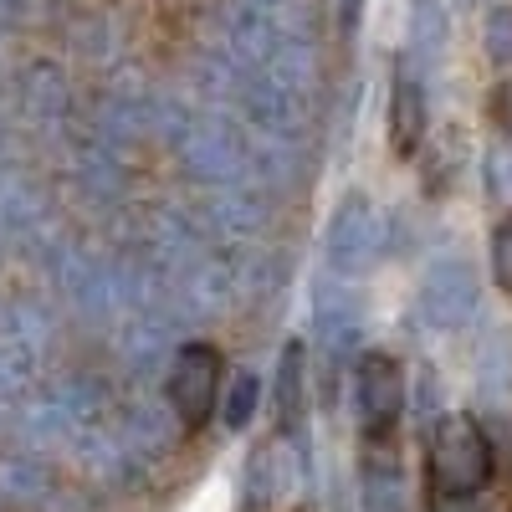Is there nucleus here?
<instances>
[{
  "mask_svg": "<svg viewBox=\"0 0 512 512\" xmlns=\"http://www.w3.org/2000/svg\"><path fill=\"white\" fill-rule=\"evenodd\" d=\"M487 190L497 205H512V139H497L487 149Z\"/></svg>",
  "mask_w": 512,
  "mask_h": 512,
  "instance_id": "9d476101",
  "label": "nucleus"
},
{
  "mask_svg": "<svg viewBox=\"0 0 512 512\" xmlns=\"http://www.w3.org/2000/svg\"><path fill=\"white\" fill-rule=\"evenodd\" d=\"M461 6H482V0H461Z\"/></svg>",
  "mask_w": 512,
  "mask_h": 512,
  "instance_id": "ddd939ff",
  "label": "nucleus"
},
{
  "mask_svg": "<svg viewBox=\"0 0 512 512\" xmlns=\"http://www.w3.org/2000/svg\"><path fill=\"white\" fill-rule=\"evenodd\" d=\"M425 482L436 502H472L492 482V441L472 415H441L425 441Z\"/></svg>",
  "mask_w": 512,
  "mask_h": 512,
  "instance_id": "f257e3e1",
  "label": "nucleus"
},
{
  "mask_svg": "<svg viewBox=\"0 0 512 512\" xmlns=\"http://www.w3.org/2000/svg\"><path fill=\"white\" fill-rule=\"evenodd\" d=\"M364 512H400V472H395V456L384 461L379 446H369V461H364Z\"/></svg>",
  "mask_w": 512,
  "mask_h": 512,
  "instance_id": "1a4fd4ad",
  "label": "nucleus"
},
{
  "mask_svg": "<svg viewBox=\"0 0 512 512\" xmlns=\"http://www.w3.org/2000/svg\"><path fill=\"white\" fill-rule=\"evenodd\" d=\"M221 384H226V369H221V354L210 344H185L175 369H169V405H175L180 425L195 436L205 431V420L221 410Z\"/></svg>",
  "mask_w": 512,
  "mask_h": 512,
  "instance_id": "f03ea898",
  "label": "nucleus"
},
{
  "mask_svg": "<svg viewBox=\"0 0 512 512\" xmlns=\"http://www.w3.org/2000/svg\"><path fill=\"white\" fill-rule=\"evenodd\" d=\"M277 431L303 441V420H308V349L303 344H287L277 359Z\"/></svg>",
  "mask_w": 512,
  "mask_h": 512,
  "instance_id": "0eeeda50",
  "label": "nucleus"
},
{
  "mask_svg": "<svg viewBox=\"0 0 512 512\" xmlns=\"http://www.w3.org/2000/svg\"><path fill=\"white\" fill-rule=\"evenodd\" d=\"M425 88H420V62L405 52L395 62V88H390V154L395 159H415L420 139H425Z\"/></svg>",
  "mask_w": 512,
  "mask_h": 512,
  "instance_id": "423d86ee",
  "label": "nucleus"
},
{
  "mask_svg": "<svg viewBox=\"0 0 512 512\" xmlns=\"http://www.w3.org/2000/svg\"><path fill=\"white\" fill-rule=\"evenodd\" d=\"M477 313V272L466 262H436L420 282V318L436 333H456Z\"/></svg>",
  "mask_w": 512,
  "mask_h": 512,
  "instance_id": "20e7f679",
  "label": "nucleus"
},
{
  "mask_svg": "<svg viewBox=\"0 0 512 512\" xmlns=\"http://www.w3.org/2000/svg\"><path fill=\"white\" fill-rule=\"evenodd\" d=\"M256 410H262V379H256V369H236V374L226 379V395H221L226 431H246Z\"/></svg>",
  "mask_w": 512,
  "mask_h": 512,
  "instance_id": "6e6552de",
  "label": "nucleus"
},
{
  "mask_svg": "<svg viewBox=\"0 0 512 512\" xmlns=\"http://www.w3.org/2000/svg\"><path fill=\"white\" fill-rule=\"evenodd\" d=\"M405 410V374L390 354H364L354 369V415L369 446H384L395 436V420Z\"/></svg>",
  "mask_w": 512,
  "mask_h": 512,
  "instance_id": "7ed1b4c3",
  "label": "nucleus"
},
{
  "mask_svg": "<svg viewBox=\"0 0 512 512\" xmlns=\"http://www.w3.org/2000/svg\"><path fill=\"white\" fill-rule=\"evenodd\" d=\"M492 277L502 292H512V216H502L492 231Z\"/></svg>",
  "mask_w": 512,
  "mask_h": 512,
  "instance_id": "f8f14e48",
  "label": "nucleus"
},
{
  "mask_svg": "<svg viewBox=\"0 0 512 512\" xmlns=\"http://www.w3.org/2000/svg\"><path fill=\"white\" fill-rule=\"evenodd\" d=\"M487 57L497 62V67H512V6H497L492 16H487Z\"/></svg>",
  "mask_w": 512,
  "mask_h": 512,
  "instance_id": "9b49d317",
  "label": "nucleus"
},
{
  "mask_svg": "<svg viewBox=\"0 0 512 512\" xmlns=\"http://www.w3.org/2000/svg\"><path fill=\"white\" fill-rule=\"evenodd\" d=\"M374 256H379V216H374V205L354 190V195L338 200L333 221H328V262L354 277L374 262Z\"/></svg>",
  "mask_w": 512,
  "mask_h": 512,
  "instance_id": "39448f33",
  "label": "nucleus"
}]
</instances>
